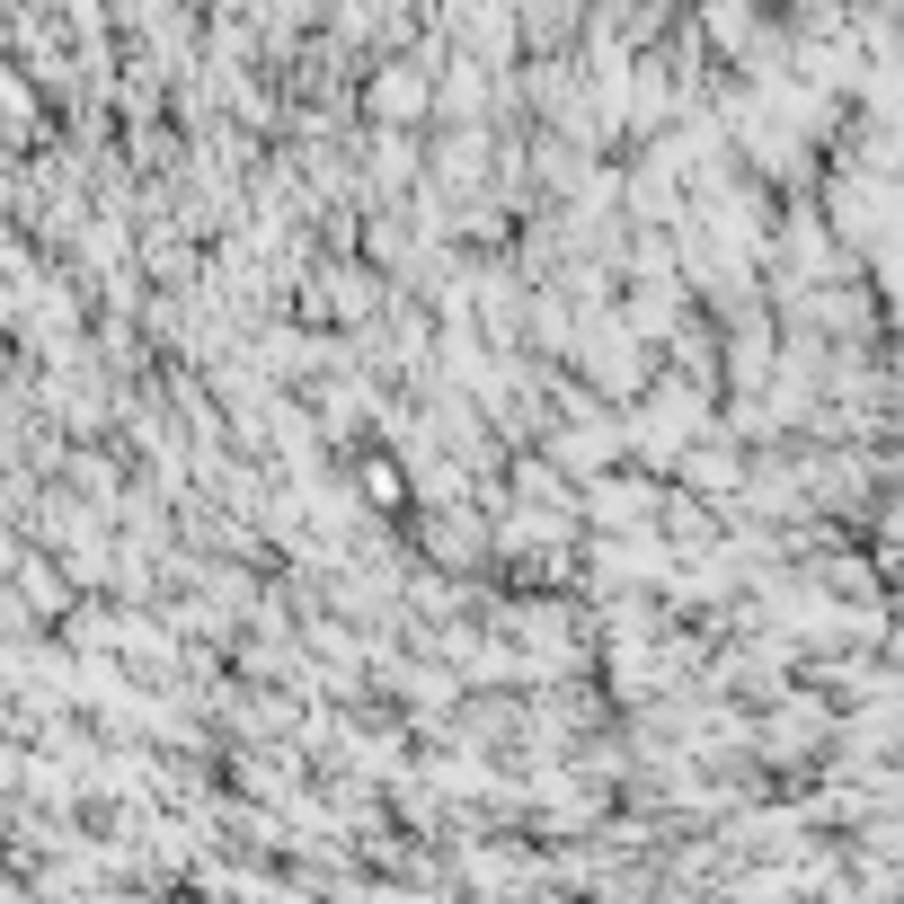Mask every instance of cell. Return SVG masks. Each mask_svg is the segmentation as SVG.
<instances>
[{
	"label": "cell",
	"instance_id": "cell-1",
	"mask_svg": "<svg viewBox=\"0 0 904 904\" xmlns=\"http://www.w3.org/2000/svg\"><path fill=\"white\" fill-rule=\"evenodd\" d=\"M364 497H381V505H400L408 488H400V462H364Z\"/></svg>",
	"mask_w": 904,
	"mask_h": 904
}]
</instances>
